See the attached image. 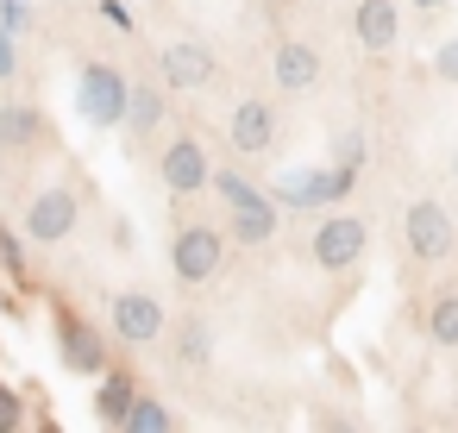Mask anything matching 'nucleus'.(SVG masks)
<instances>
[{"label":"nucleus","instance_id":"f257e3e1","mask_svg":"<svg viewBox=\"0 0 458 433\" xmlns=\"http://www.w3.org/2000/svg\"><path fill=\"white\" fill-rule=\"evenodd\" d=\"M214 195L226 201V214H233V239H239V245H270V239H276V226H283L276 195L251 189L239 170H214Z\"/></svg>","mask_w":458,"mask_h":433},{"label":"nucleus","instance_id":"f03ea898","mask_svg":"<svg viewBox=\"0 0 458 433\" xmlns=\"http://www.w3.org/2000/svg\"><path fill=\"white\" fill-rule=\"evenodd\" d=\"M220 264H226V233H220V226H201V220H195V226H176V239H170V270H176L182 289L214 283Z\"/></svg>","mask_w":458,"mask_h":433},{"label":"nucleus","instance_id":"7ed1b4c3","mask_svg":"<svg viewBox=\"0 0 458 433\" xmlns=\"http://www.w3.org/2000/svg\"><path fill=\"white\" fill-rule=\"evenodd\" d=\"M126 101H132V82L114 70V64H89L76 76V114L89 126H120L126 120Z\"/></svg>","mask_w":458,"mask_h":433},{"label":"nucleus","instance_id":"20e7f679","mask_svg":"<svg viewBox=\"0 0 458 433\" xmlns=\"http://www.w3.org/2000/svg\"><path fill=\"white\" fill-rule=\"evenodd\" d=\"M157 176H164V189H170L176 201H189V195L214 189V157H208V145H201L195 132H176V139L157 151Z\"/></svg>","mask_w":458,"mask_h":433},{"label":"nucleus","instance_id":"39448f33","mask_svg":"<svg viewBox=\"0 0 458 433\" xmlns=\"http://www.w3.org/2000/svg\"><path fill=\"white\" fill-rule=\"evenodd\" d=\"M402 239H408L414 264H445L452 245H458V226H452V214H445L433 195H420V201H408V214H402Z\"/></svg>","mask_w":458,"mask_h":433},{"label":"nucleus","instance_id":"423d86ee","mask_svg":"<svg viewBox=\"0 0 458 433\" xmlns=\"http://www.w3.org/2000/svg\"><path fill=\"white\" fill-rule=\"evenodd\" d=\"M51 327H57V358H64V370H76V377H101V370H107V333H101L89 314L57 308Z\"/></svg>","mask_w":458,"mask_h":433},{"label":"nucleus","instance_id":"0eeeda50","mask_svg":"<svg viewBox=\"0 0 458 433\" xmlns=\"http://www.w3.org/2000/svg\"><path fill=\"white\" fill-rule=\"evenodd\" d=\"M76 220H82V201H76V189H38L32 201H26V220H20V233H26V245H64L70 233H76Z\"/></svg>","mask_w":458,"mask_h":433},{"label":"nucleus","instance_id":"6e6552de","mask_svg":"<svg viewBox=\"0 0 458 433\" xmlns=\"http://www.w3.org/2000/svg\"><path fill=\"white\" fill-rule=\"evenodd\" d=\"M364 251H370V226H364L358 214H333V220H320V226H314V245H308V258H314L327 276L352 270Z\"/></svg>","mask_w":458,"mask_h":433},{"label":"nucleus","instance_id":"1a4fd4ad","mask_svg":"<svg viewBox=\"0 0 458 433\" xmlns=\"http://www.w3.org/2000/svg\"><path fill=\"white\" fill-rule=\"evenodd\" d=\"M164 301L151 295V289H120L114 295V308H107V327H114V339L120 345H157L164 339Z\"/></svg>","mask_w":458,"mask_h":433},{"label":"nucleus","instance_id":"9d476101","mask_svg":"<svg viewBox=\"0 0 458 433\" xmlns=\"http://www.w3.org/2000/svg\"><path fill=\"white\" fill-rule=\"evenodd\" d=\"M352 183H358V170H345V164H333V170H289V176L276 183V201H289V208H320V201H345Z\"/></svg>","mask_w":458,"mask_h":433},{"label":"nucleus","instance_id":"9b49d317","mask_svg":"<svg viewBox=\"0 0 458 433\" xmlns=\"http://www.w3.org/2000/svg\"><path fill=\"white\" fill-rule=\"evenodd\" d=\"M157 70H164V89L195 95V89H208V82H214V51H208L201 38H176V45H164V51H157Z\"/></svg>","mask_w":458,"mask_h":433},{"label":"nucleus","instance_id":"f8f14e48","mask_svg":"<svg viewBox=\"0 0 458 433\" xmlns=\"http://www.w3.org/2000/svg\"><path fill=\"white\" fill-rule=\"evenodd\" d=\"M226 139H233L239 157H264V151L276 145V107L258 101V95H245V101L233 107V120H226Z\"/></svg>","mask_w":458,"mask_h":433},{"label":"nucleus","instance_id":"ddd939ff","mask_svg":"<svg viewBox=\"0 0 458 433\" xmlns=\"http://www.w3.org/2000/svg\"><path fill=\"white\" fill-rule=\"evenodd\" d=\"M270 76H276L283 95H308V89L320 82V51H314L308 38H283V45L270 51Z\"/></svg>","mask_w":458,"mask_h":433},{"label":"nucleus","instance_id":"4468645a","mask_svg":"<svg viewBox=\"0 0 458 433\" xmlns=\"http://www.w3.org/2000/svg\"><path fill=\"white\" fill-rule=\"evenodd\" d=\"M352 32H358V45H364L370 57L395 51V38H402V7H395V0H358V7H352Z\"/></svg>","mask_w":458,"mask_h":433},{"label":"nucleus","instance_id":"2eb2a0df","mask_svg":"<svg viewBox=\"0 0 458 433\" xmlns=\"http://www.w3.org/2000/svg\"><path fill=\"white\" fill-rule=\"evenodd\" d=\"M164 114H170V107H164V89H157V82H139V89H132V101H126V120H120V126H126V139H132V151L164 126Z\"/></svg>","mask_w":458,"mask_h":433},{"label":"nucleus","instance_id":"dca6fc26","mask_svg":"<svg viewBox=\"0 0 458 433\" xmlns=\"http://www.w3.org/2000/svg\"><path fill=\"white\" fill-rule=\"evenodd\" d=\"M0 145H7V151L45 145V114L32 101H0Z\"/></svg>","mask_w":458,"mask_h":433},{"label":"nucleus","instance_id":"f3484780","mask_svg":"<svg viewBox=\"0 0 458 433\" xmlns=\"http://www.w3.org/2000/svg\"><path fill=\"white\" fill-rule=\"evenodd\" d=\"M132 395H139V383H132L126 370H101V383H95V414H101L107 427H120L126 408H132Z\"/></svg>","mask_w":458,"mask_h":433},{"label":"nucleus","instance_id":"a211bd4d","mask_svg":"<svg viewBox=\"0 0 458 433\" xmlns=\"http://www.w3.org/2000/svg\"><path fill=\"white\" fill-rule=\"evenodd\" d=\"M176 427V414L157 402V395H132V408H126V420H120V433H170Z\"/></svg>","mask_w":458,"mask_h":433},{"label":"nucleus","instance_id":"6ab92c4d","mask_svg":"<svg viewBox=\"0 0 458 433\" xmlns=\"http://www.w3.org/2000/svg\"><path fill=\"white\" fill-rule=\"evenodd\" d=\"M427 339L445 345V352H458V289L433 295V308H427Z\"/></svg>","mask_w":458,"mask_h":433},{"label":"nucleus","instance_id":"aec40b11","mask_svg":"<svg viewBox=\"0 0 458 433\" xmlns=\"http://www.w3.org/2000/svg\"><path fill=\"white\" fill-rule=\"evenodd\" d=\"M208 358H214V333H208V320H189L182 339H176V364L182 370H201Z\"/></svg>","mask_w":458,"mask_h":433},{"label":"nucleus","instance_id":"412c9836","mask_svg":"<svg viewBox=\"0 0 458 433\" xmlns=\"http://www.w3.org/2000/svg\"><path fill=\"white\" fill-rule=\"evenodd\" d=\"M26 408H32L26 389H7V383H0V433H20V427H26Z\"/></svg>","mask_w":458,"mask_h":433},{"label":"nucleus","instance_id":"4be33fe9","mask_svg":"<svg viewBox=\"0 0 458 433\" xmlns=\"http://www.w3.org/2000/svg\"><path fill=\"white\" fill-rule=\"evenodd\" d=\"M0 270H7V276H26V239L7 233V226H0Z\"/></svg>","mask_w":458,"mask_h":433},{"label":"nucleus","instance_id":"5701e85b","mask_svg":"<svg viewBox=\"0 0 458 433\" xmlns=\"http://www.w3.org/2000/svg\"><path fill=\"white\" fill-rule=\"evenodd\" d=\"M333 164L358 170V164H364V132H339V139H333Z\"/></svg>","mask_w":458,"mask_h":433},{"label":"nucleus","instance_id":"b1692460","mask_svg":"<svg viewBox=\"0 0 458 433\" xmlns=\"http://www.w3.org/2000/svg\"><path fill=\"white\" fill-rule=\"evenodd\" d=\"M0 26H7V32H26V26H32V0H0Z\"/></svg>","mask_w":458,"mask_h":433},{"label":"nucleus","instance_id":"393cba45","mask_svg":"<svg viewBox=\"0 0 458 433\" xmlns=\"http://www.w3.org/2000/svg\"><path fill=\"white\" fill-rule=\"evenodd\" d=\"M433 76L458 89V38H445V45H439V57H433Z\"/></svg>","mask_w":458,"mask_h":433},{"label":"nucleus","instance_id":"a878e982","mask_svg":"<svg viewBox=\"0 0 458 433\" xmlns=\"http://www.w3.org/2000/svg\"><path fill=\"white\" fill-rule=\"evenodd\" d=\"M101 20H107L114 32H132V13H126V0H101Z\"/></svg>","mask_w":458,"mask_h":433},{"label":"nucleus","instance_id":"bb28decb","mask_svg":"<svg viewBox=\"0 0 458 433\" xmlns=\"http://www.w3.org/2000/svg\"><path fill=\"white\" fill-rule=\"evenodd\" d=\"M13 70H20V57H13V32H7V26H0V82H7Z\"/></svg>","mask_w":458,"mask_h":433},{"label":"nucleus","instance_id":"cd10ccee","mask_svg":"<svg viewBox=\"0 0 458 433\" xmlns=\"http://www.w3.org/2000/svg\"><path fill=\"white\" fill-rule=\"evenodd\" d=\"M414 7H420V13H439V7H445V0H414Z\"/></svg>","mask_w":458,"mask_h":433},{"label":"nucleus","instance_id":"c85d7f7f","mask_svg":"<svg viewBox=\"0 0 458 433\" xmlns=\"http://www.w3.org/2000/svg\"><path fill=\"white\" fill-rule=\"evenodd\" d=\"M452 176H458V151H452Z\"/></svg>","mask_w":458,"mask_h":433},{"label":"nucleus","instance_id":"c756f323","mask_svg":"<svg viewBox=\"0 0 458 433\" xmlns=\"http://www.w3.org/2000/svg\"><path fill=\"white\" fill-rule=\"evenodd\" d=\"M452 402H458V389H452Z\"/></svg>","mask_w":458,"mask_h":433},{"label":"nucleus","instance_id":"7c9ffc66","mask_svg":"<svg viewBox=\"0 0 458 433\" xmlns=\"http://www.w3.org/2000/svg\"><path fill=\"white\" fill-rule=\"evenodd\" d=\"M0 151H7V145H0Z\"/></svg>","mask_w":458,"mask_h":433}]
</instances>
